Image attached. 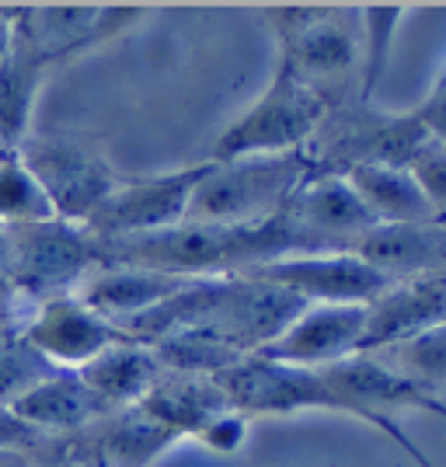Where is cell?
<instances>
[{
	"label": "cell",
	"mask_w": 446,
	"mask_h": 467,
	"mask_svg": "<svg viewBox=\"0 0 446 467\" xmlns=\"http://www.w3.org/2000/svg\"><path fill=\"white\" fill-rule=\"evenodd\" d=\"M265 18L275 36V49L286 70L311 88L331 109L363 101V32L359 7L335 4H279L265 7Z\"/></svg>",
	"instance_id": "cell-1"
},
{
	"label": "cell",
	"mask_w": 446,
	"mask_h": 467,
	"mask_svg": "<svg viewBox=\"0 0 446 467\" xmlns=\"http://www.w3.org/2000/svg\"><path fill=\"white\" fill-rule=\"evenodd\" d=\"M216 384L223 390L227 405L233 411H241L244 419H262V415L290 419L300 411H335V415H346V419H356V422H367L369 429H377L384 440H390L419 467H436L432 457L419 443H411V436L398 422L369 415L346 390L335 388L325 370H296V367H279V363H265L258 356H248L231 370L216 373Z\"/></svg>",
	"instance_id": "cell-2"
},
{
	"label": "cell",
	"mask_w": 446,
	"mask_h": 467,
	"mask_svg": "<svg viewBox=\"0 0 446 467\" xmlns=\"http://www.w3.org/2000/svg\"><path fill=\"white\" fill-rule=\"evenodd\" d=\"M311 175L314 164L307 150L210 161V171L199 182L185 220H192V223H220V227L265 223V220L286 210L293 192Z\"/></svg>",
	"instance_id": "cell-3"
},
{
	"label": "cell",
	"mask_w": 446,
	"mask_h": 467,
	"mask_svg": "<svg viewBox=\"0 0 446 467\" xmlns=\"http://www.w3.org/2000/svg\"><path fill=\"white\" fill-rule=\"evenodd\" d=\"M325 116H328V105L314 95L293 70L275 63L265 91L254 98L231 126H223V133L213 143L210 161L307 150Z\"/></svg>",
	"instance_id": "cell-4"
},
{
	"label": "cell",
	"mask_w": 446,
	"mask_h": 467,
	"mask_svg": "<svg viewBox=\"0 0 446 467\" xmlns=\"http://www.w3.org/2000/svg\"><path fill=\"white\" fill-rule=\"evenodd\" d=\"M18 154L32 168V175L39 178V185L53 202V213L78 227H84L95 216L98 206L122 182V175L95 143L70 137V133L28 137L18 147Z\"/></svg>",
	"instance_id": "cell-5"
},
{
	"label": "cell",
	"mask_w": 446,
	"mask_h": 467,
	"mask_svg": "<svg viewBox=\"0 0 446 467\" xmlns=\"http://www.w3.org/2000/svg\"><path fill=\"white\" fill-rule=\"evenodd\" d=\"M91 234L67 220H42L11 227V279L32 300H53L78 293L91 269H98Z\"/></svg>",
	"instance_id": "cell-6"
},
{
	"label": "cell",
	"mask_w": 446,
	"mask_h": 467,
	"mask_svg": "<svg viewBox=\"0 0 446 467\" xmlns=\"http://www.w3.org/2000/svg\"><path fill=\"white\" fill-rule=\"evenodd\" d=\"M210 171V161L185 164L175 171L143 178H122L116 192L109 195L95 216L84 223V231L95 241H116V237H140V234H157L182 223L189 216L192 195L199 182Z\"/></svg>",
	"instance_id": "cell-7"
},
{
	"label": "cell",
	"mask_w": 446,
	"mask_h": 467,
	"mask_svg": "<svg viewBox=\"0 0 446 467\" xmlns=\"http://www.w3.org/2000/svg\"><path fill=\"white\" fill-rule=\"evenodd\" d=\"M15 36L32 46L49 67L80 57L101 42L116 39L147 15V7L122 4H18L7 7Z\"/></svg>",
	"instance_id": "cell-8"
},
{
	"label": "cell",
	"mask_w": 446,
	"mask_h": 467,
	"mask_svg": "<svg viewBox=\"0 0 446 467\" xmlns=\"http://www.w3.org/2000/svg\"><path fill=\"white\" fill-rule=\"evenodd\" d=\"M237 275L272 283L279 290L300 296L304 304H356V307H369L394 283L388 273H380L359 252L286 254V258L254 265Z\"/></svg>",
	"instance_id": "cell-9"
},
{
	"label": "cell",
	"mask_w": 446,
	"mask_h": 467,
	"mask_svg": "<svg viewBox=\"0 0 446 467\" xmlns=\"http://www.w3.org/2000/svg\"><path fill=\"white\" fill-rule=\"evenodd\" d=\"M367 307L356 304H311L254 356L296 370H328L342 359L359 356Z\"/></svg>",
	"instance_id": "cell-10"
},
{
	"label": "cell",
	"mask_w": 446,
	"mask_h": 467,
	"mask_svg": "<svg viewBox=\"0 0 446 467\" xmlns=\"http://www.w3.org/2000/svg\"><path fill=\"white\" fill-rule=\"evenodd\" d=\"M286 216L307 254L352 252L369 231L380 227L342 175H311L286 202Z\"/></svg>",
	"instance_id": "cell-11"
},
{
	"label": "cell",
	"mask_w": 446,
	"mask_h": 467,
	"mask_svg": "<svg viewBox=\"0 0 446 467\" xmlns=\"http://www.w3.org/2000/svg\"><path fill=\"white\" fill-rule=\"evenodd\" d=\"M21 338L39 356H46L57 370H80L98 352L116 346L122 331L91 311L80 296L67 293L36 304L28 321L21 325Z\"/></svg>",
	"instance_id": "cell-12"
},
{
	"label": "cell",
	"mask_w": 446,
	"mask_h": 467,
	"mask_svg": "<svg viewBox=\"0 0 446 467\" xmlns=\"http://www.w3.org/2000/svg\"><path fill=\"white\" fill-rule=\"evenodd\" d=\"M436 325H446V275L394 279L367 307L359 356L388 352Z\"/></svg>",
	"instance_id": "cell-13"
},
{
	"label": "cell",
	"mask_w": 446,
	"mask_h": 467,
	"mask_svg": "<svg viewBox=\"0 0 446 467\" xmlns=\"http://www.w3.org/2000/svg\"><path fill=\"white\" fill-rule=\"evenodd\" d=\"M335 388H342L356 405H363L369 415L398 422V411H426V415H440L446 419V398L436 390L415 384L411 377L398 373L390 363L377 359V356H352L325 370Z\"/></svg>",
	"instance_id": "cell-14"
},
{
	"label": "cell",
	"mask_w": 446,
	"mask_h": 467,
	"mask_svg": "<svg viewBox=\"0 0 446 467\" xmlns=\"http://www.w3.org/2000/svg\"><path fill=\"white\" fill-rule=\"evenodd\" d=\"M192 279H178L154 269H140V265H116V262H101L98 269L88 273V279L78 286L74 296H80L95 314L105 321H112L116 328H126L130 321L150 314L161 307L168 296L185 290Z\"/></svg>",
	"instance_id": "cell-15"
},
{
	"label": "cell",
	"mask_w": 446,
	"mask_h": 467,
	"mask_svg": "<svg viewBox=\"0 0 446 467\" xmlns=\"http://www.w3.org/2000/svg\"><path fill=\"white\" fill-rule=\"evenodd\" d=\"M78 440H84L78 447L91 461V467H150L182 436L136 405L105 415L88 432H80Z\"/></svg>",
	"instance_id": "cell-16"
},
{
	"label": "cell",
	"mask_w": 446,
	"mask_h": 467,
	"mask_svg": "<svg viewBox=\"0 0 446 467\" xmlns=\"http://www.w3.org/2000/svg\"><path fill=\"white\" fill-rule=\"evenodd\" d=\"M11 411L25 419L32 429H39L42 436H53V440L80 436L95 422H101L105 415H112L91 390L84 388V380L74 370H59L53 377H46L39 388L28 390Z\"/></svg>",
	"instance_id": "cell-17"
},
{
	"label": "cell",
	"mask_w": 446,
	"mask_h": 467,
	"mask_svg": "<svg viewBox=\"0 0 446 467\" xmlns=\"http://www.w3.org/2000/svg\"><path fill=\"white\" fill-rule=\"evenodd\" d=\"M74 373L84 380V388L91 390L105 409L122 411L136 409L150 394V388L157 384V377L164 373V367L157 363L150 346L133 342V338H119L116 346L98 352L91 363H84Z\"/></svg>",
	"instance_id": "cell-18"
},
{
	"label": "cell",
	"mask_w": 446,
	"mask_h": 467,
	"mask_svg": "<svg viewBox=\"0 0 446 467\" xmlns=\"http://www.w3.org/2000/svg\"><path fill=\"white\" fill-rule=\"evenodd\" d=\"M352 252H359L390 279L446 275V220L415 227H377Z\"/></svg>",
	"instance_id": "cell-19"
},
{
	"label": "cell",
	"mask_w": 446,
	"mask_h": 467,
	"mask_svg": "<svg viewBox=\"0 0 446 467\" xmlns=\"http://www.w3.org/2000/svg\"><path fill=\"white\" fill-rule=\"evenodd\" d=\"M356 195L380 227H415V223H432L440 220L429 206L422 185L415 182L411 168L401 164H356L346 171Z\"/></svg>",
	"instance_id": "cell-20"
},
{
	"label": "cell",
	"mask_w": 446,
	"mask_h": 467,
	"mask_svg": "<svg viewBox=\"0 0 446 467\" xmlns=\"http://www.w3.org/2000/svg\"><path fill=\"white\" fill-rule=\"evenodd\" d=\"M140 409L150 411L157 422H164L185 440V436H199V429L210 426L216 415L231 411V405L216 384V377L164 370L150 394L140 401Z\"/></svg>",
	"instance_id": "cell-21"
},
{
	"label": "cell",
	"mask_w": 446,
	"mask_h": 467,
	"mask_svg": "<svg viewBox=\"0 0 446 467\" xmlns=\"http://www.w3.org/2000/svg\"><path fill=\"white\" fill-rule=\"evenodd\" d=\"M49 70L53 67L15 36L7 57L0 59V140L7 150H18L32 137V119Z\"/></svg>",
	"instance_id": "cell-22"
},
{
	"label": "cell",
	"mask_w": 446,
	"mask_h": 467,
	"mask_svg": "<svg viewBox=\"0 0 446 467\" xmlns=\"http://www.w3.org/2000/svg\"><path fill=\"white\" fill-rule=\"evenodd\" d=\"M42 220H59L53 213V202L32 168L21 161L18 150H7L0 157V223L21 227V223H42Z\"/></svg>",
	"instance_id": "cell-23"
},
{
	"label": "cell",
	"mask_w": 446,
	"mask_h": 467,
	"mask_svg": "<svg viewBox=\"0 0 446 467\" xmlns=\"http://www.w3.org/2000/svg\"><path fill=\"white\" fill-rule=\"evenodd\" d=\"M408 15L405 4H367L359 7V32H363V80H359V98L373 101V91L384 78L390 63V46L401 18Z\"/></svg>",
	"instance_id": "cell-24"
},
{
	"label": "cell",
	"mask_w": 446,
	"mask_h": 467,
	"mask_svg": "<svg viewBox=\"0 0 446 467\" xmlns=\"http://www.w3.org/2000/svg\"><path fill=\"white\" fill-rule=\"evenodd\" d=\"M53 373L59 370L21 338V331L0 338V409H15L28 390L39 388Z\"/></svg>",
	"instance_id": "cell-25"
},
{
	"label": "cell",
	"mask_w": 446,
	"mask_h": 467,
	"mask_svg": "<svg viewBox=\"0 0 446 467\" xmlns=\"http://www.w3.org/2000/svg\"><path fill=\"white\" fill-rule=\"evenodd\" d=\"M388 352L394 356L390 367L411 377L415 384L436 390V394L446 388V325L422 331V335H415V338H408Z\"/></svg>",
	"instance_id": "cell-26"
},
{
	"label": "cell",
	"mask_w": 446,
	"mask_h": 467,
	"mask_svg": "<svg viewBox=\"0 0 446 467\" xmlns=\"http://www.w3.org/2000/svg\"><path fill=\"white\" fill-rule=\"evenodd\" d=\"M411 175L422 185L429 206L436 210L440 220H446V143H436V140H426L419 147V154L411 157Z\"/></svg>",
	"instance_id": "cell-27"
},
{
	"label": "cell",
	"mask_w": 446,
	"mask_h": 467,
	"mask_svg": "<svg viewBox=\"0 0 446 467\" xmlns=\"http://www.w3.org/2000/svg\"><path fill=\"white\" fill-rule=\"evenodd\" d=\"M59 447H63V440L42 436L39 429H32L11 409H0V450H7V453H36V457H49V453H57Z\"/></svg>",
	"instance_id": "cell-28"
},
{
	"label": "cell",
	"mask_w": 446,
	"mask_h": 467,
	"mask_svg": "<svg viewBox=\"0 0 446 467\" xmlns=\"http://www.w3.org/2000/svg\"><path fill=\"white\" fill-rule=\"evenodd\" d=\"M248 429H252V419H244L241 411H223V415H216L210 426L199 429V443L206 450H213V453H223V457H231V453H241L244 443H248Z\"/></svg>",
	"instance_id": "cell-29"
},
{
	"label": "cell",
	"mask_w": 446,
	"mask_h": 467,
	"mask_svg": "<svg viewBox=\"0 0 446 467\" xmlns=\"http://www.w3.org/2000/svg\"><path fill=\"white\" fill-rule=\"evenodd\" d=\"M411 116L419 119V126L426 130L429 140L446 143V70L440 74V80L432 84V91L426 95V101L419 109H411Z\"/></svg>",
	"instance_id": "cell-30"
},
{
	"label": "cell",
	"mask_w": 446,
	"mask_h": 467,
	"mask_svg": "<svg viewBox=\"0 0 446 467\" xmlns=\"http://www.w3.org/2000/svg\"><path fill=\"white\" fill-rule=\"evenodd\" d=\"M32 300L18 290V283L11 279V273H0V331H21V325L32 314Z\"/></svg>",
	"instance_id": "cell-31"
},
{
	"label": "cell",
	"mask_w": 446,
	"mask_h": 467,
	"mask_svg": "<svg viewBox=\"0 0 446 467\" xmlns=\"http://www.w3.org/2000/svg\"><path fill=\"white\" fill-rule=\"evenodd\" d=\"M11 42H15V25H11V15H7V4H0V59L7 57Z\"/></svg>",
	"instance_id": "cell-32"
},
{
	"label": "cell",
	"mask_w": 446,
	"mask_h": 467,
	"mask_svg": "<svg viewBox=\"0 0 446 467\" xmlns=\"http://www.w3.org/2000/svg\"><path fill=\"white\" fill-rule=\"evenodd\" d=\"M11 269V227L0 223V273Z\"/></svg>",
	"instance_id": "cell-33"
},
{
	"label": "cell",
	"mask_w": 446,
	"mask_h": 467,
	"mask_svg": "<svg viewBox=\"0 0 446 467\" xmlns=\"http://www.w3.org/2000/svg\"><path fill=\"white\" fill-rule=\"evenodd\" d=\"M4 154H7V147H4V140H0V157H4Z\"/></svg>",
	"instance_id": "cell-34"
}]
</instances>
